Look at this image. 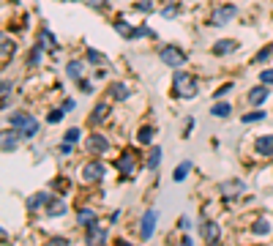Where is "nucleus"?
Instances as JSON below:
<instances>
[{"label": "nucleus", "mask_w": 273, "mask_h": 246, "mask_svg": "<svg viewBox=\"0 0 273 246\" xmlns=\"http://www.w3.org/2000/svg\"><path fill=\"white\" fill-rule=\"evenodd\" d=\"M189 170H191V164H189V162H181V164L175 167V172H172V180H175V184H183L186 175H189Z\"/></svg>", "instance_id": "obj_19"}, {"label": "nucleus", "mask_w": 273, "mask_h": 246, "mask_svg": "<svg viewBox=\"0 0 273 246\" xmlns=\"http://www.w3.org/2000/svg\"><path fill=\"white\" fill-rule=\"evenodd\" d=\"M222 192H224V194H238V192H243V184H241V180H232V184H224L222 186Z\"/></svg>", "instance_id": "obj_26"}, {"label": "nucleus", "mask_w": 273, "mask_h": 246, "mask_svg": "<svg viewBox=\"0 0 273 246\" xmlns=\"http://www.w3.org/2000/svg\"><path fill=\"white\" fill-rule=\"evenodd\" d=\"M153 230H156V210L150 208L148 214L142 216V224H139V236H142V241H148V238L153 236Z\"/></svg>", "instance_id": "obj_7"}, {"label": "nucleus", "mask_w": 273, "mask_h": 246, "mask_svg": "<svg viewBox=\"0 0 273 246\" xmlns=\"http://www.w3.org/2000/svg\"><path fill=\"white\" fill-rule=\"evenodd\" d=\"M52 244H60V246H66V244H68V238H63V236H57V238H52Z\"/></svg>", "instance_id": "obj_42"}, {"label": "nucleus", "mask_w": 273, "mask_h": 246, "mask_svg": "<svg viewBox=\"0 0 273 246\" xmlns=\"http://www.w3.org/2000/svg\"><path fill=\"white\" fill-rule=\"evenodd\" d=\"M74 107H77V104H74V98H66V104H63V110H66V112H68V110H74Z\"/></svg>", "instance_id": "obj_41"}, {"label": "nucleus", "mask_w": 273, "mask_h": 246, "mask_svg": "<svg viewBox=\"0 0 273 246\" xmlns=\"http://www.w3.org/2000/svg\"><path fill=\"white\" fill-rule=\"evenodd\" d=\"M88 148H90V154H107L109 150V142H107V137L104 134H93V137L88 140Z\"/></svg>", "instance_id": "obj_10"}, {"label": "nucleus", "mask_w": 273, "mask_h": 246, "mask_svg": "<svg viewBox=\"0 0 273 246\" xmlns=\"http://www.w3.org/2000/svg\"><path fill=\"white\" fill-rule=\"evenodd\" d=\"M63 115H66V110H52V112L46 115V120H49V123H60Z\"/></svg>", "instance_id": "obj_31"}, {"label": "nucleus", "mask_w": 273, "mask_h": 246, "mask_svg": "<svg viewBox=\"0 0 273 246\" xmlns=\"http://www.w3.org/2000/svg\"><path fill=\"white\" fill-rule=\"evenodd\" d=\"M161 60H164V66H170V68H181L186 63V52L181 50V46H164V50H161Z\"/></svg>", "instance_id": "obj_2"}, {"label": "nucleus", "mask_w": 273, "mask_h": 246, "mask_svg": "<svg viewBox=\"0 0 273 246\" xmlns=\"http://www.w3.org/2000/svg\"><path fill=\"white\" fill-rule=\"evenodd\" d=\"M115 30H118L123 38H139V30H137V28H131L129 22H123V20L115 22Z\"/></svg>", "instance_id": "obj_15"}, {"label": "nucleus", "mask_w": 273, "mask_h": 246, "mask_svg": "<svg viewBox=\"0 0 273 246\" xmlns=\"http://www.w3.org/2000/svg\"><path fill=\"white\" fill-rule=\"evenodd\" d=\"M271 52H273V46H265V50H263V52H260V55H257V58H254V60H257V63H263V60H268V58H271Z\"/></svg>", "instance_id": "obj_36"}, {"label": "nucleus", "mask_w": 273, "mask_h": 246, "mask_svg": "<svg viewBox=\"0 0 273 246\" xmlns=\"http://www.w3.org/2000/svg\"><path fill=\"white\" fill-rule=\"evenodd\" d=\"M66 210H68V208H66V202L57 200V197H52V200L46 202V214H49V216H63Z\"/></svg>", "instance_id": "obj_16"}, {"label": "nucleus", "mask_w": 273, "mask_h": 246, "mask_svg": "<svg viewBox=\"0 0 273 246\" xmlns=\"http://www.w3.org/2000/svg\"><path fill=\"white\" fill-rule=\"evenodd\" d=\"M254 150H257V156H273V134H263V137L254 140Z\"/></svg>", "instance_id": "obj_8"}, {"label": "nucleus", "mask_w": 273, "mask_h": 246, "mask_svg": "<svg viewBox=\"0 0 273 246\" xmlns=\"http://www.w3.org/2000/svg\"><path fill=\"white\" fill-rule=\"evenodd\" d=\"M8 52H11V55H14V41L3 38V58H8Z\"/></svg>", "instance_id": "obj_35"}, {"label": "nucleus", "mask_w": 273, "mask_h": 246, "mask_svg": "<svg viewBox=\"0 0 273 246\" xmlns=\"http://www.w3.org/2000/svg\"><path fill=\"white\" fill-rule=\"evenodd\" d=\"M88 60L96 63V66H107V58H104L101 52H96V50H88Z\"/></svg>", "instance_id": "obj_28"}, {"label": "nucleus", "mask_w": 273, "mask_h": 246, "mask_svg": "<svg viewBox=\"0 0 273 246\" xmlns=\"http://www.w3.org/2000/svg\"><path fill=\"white\" fill-rule=\"evenodd\" d=\"M200 232H202V238H205L208 244H219V238H222V230H219L216 222H205Z\"/></svg>", "instance_id": "obj_11"}, {"label": "nucleus", "mask_w": 273, "mask_h": 246, "mask_svg": "<svg viewBox=\"0 0 273 246\" xmlns=\"http://www.w3.org/2000/svg\"><path fill=\"white\" fill-rule=\"evenodd\" d=\"M213 115H216V118H227V115L232 112V107L227 102H222V104H213V110H211Z\"/></svg>", "instance_id": "obj_25"}, {"label": "nucleus", "mask_w": 273, "mask_h": 246, "mask_svg": "<svg viewBox=\"0 0 273 246\" xmlns=\"http://www.w3.org/2000/svg\"><path fill=\"white\" fill-rule=\"evenodd\" d=\"M8 93H11V82L3 80V98H8Z\"/></svg>", "instance_id": "obj_40"}, {"label": "nucleus", "mask_w": 273, "mask_h": 246, "mask_svg": "<svg viewBox=\"0 0 273 246\" xmlns=\"http://www.w3.org/2000/svg\"><path fill=\"white\" fill-rule=\"evenodd\" d=\"M109 90H112V98H118V102H123V98H129V96H131V93H129V88H126V85H120V82H118V85H112Z\"/></svg>", "instance_id": "obj_24"}, {"label": "nucleus", "mask_w": 273, "mask_h": 246, "mask_svg": "<svg viewBox=\"0 0 273 246\" xmlns=\"http://www.w3.org/2000/svg\"><path fill=\"white\" fill-rule=\"evenodd\" d=\"M235 14H238L235 6H222V8H216V11L211 14V28H222V25H227L230 20H235Z\"/></svg>", "instance_id": "obj_4"}, {"label": "nucleus", "mask_w": 273, "mask_h": 246, "mask_svg": "<svg viewBox=\"0 0 273 246\" xmlns=\"http://www.w3.org/2000/svg\"><path fill=\"white\" fill-rule=\"evenodd\" d=\"M265 118V112L263 110H257V112H249V115H243V123H252V120H263Z\"/></svg>", "instance_id": "obj_32"}, {"label": "nucleus", "mask_w": 273, "mask_h": 246, "mask_svg": "<svg viewBox=\"0 0 273 246\" xmlns=\"http://www.w3.org/2000/svg\"><path fill=\"white\" fill-rule=\"evenodd\" d=\"M104 3H107V0H90L93 8H104Z\"/></svg>", "instance_id": "obj_43"}, {"label": "nucleus", "mask_w": 273, "mask_h": 246, "mask_svg": "<svg viewBox=\"0 0 273 246\" xmlns=\"http://www.w3.org/2000/svg\"><path fill=\"white\" fill-rule=\"evenodd\" d=\"M260 80H263L265 85H273V68H263V72H260Z\"/></svg>", "instance_id": "obj_33"}, {"label": "nucleus", "mask_w": 273, "mask_h": 246, "mask_svg": "<svg viewBox=\"0 0 273 246\" xmlns=\"http://www.w3.org/2000/svg\"><path fill=\"white\" fill-rule=\"evenodd\" d=\"M252 232H254V236H268V232H271V222L268 219H257L252 224Z\"/></svg>", "instance_id": "obj_22"}, {"label": "nucleus", "mask_w": 273, "mask_h": 246, "mask_svg": "<svg viewBox=\"0 0 273 246\" xmlns=\"http://www.w3.org/2000/svg\"><path fill=\"white\" fill-rule=\"evenodd\" d=\"M134 8H137V11H145V14H148V11H153V3H150V0H137Z\"/></svg>", "instance_id": "obj_34"}, {"label": "nucleus", "mask_w": 273, "mask_h": 246, "mask_svg": "<svg viewBox=\"0 0 273 246\" xmlns=\"http://www.w3.org/2000/svg\"><path fill=\"white\" fill-rule=\"evenodd\" d=\"M41 52H44V46H33L30 50V58H27V60H30V66H38V63H41Z\"/></svg>", "instance_id": "obj_29"}, {"label": "nucleus", "mask_w": 273, "mask_h": 246, "mask_svg": "<svg viewBox=\"0 0 273 246\" xmlns=\"http://www.w3.org/2000/svg\"><path fill=\"white\" fill-rule=\"evenodd\" d=\"M153 126H142V128H139V132H137V142L139 145H150V142H153Z\"/></svg>", "instance_id": "obj_18"}, {"label": "nucleus", "mask_w": 273, "mask_h": 246, "mask_svg": "<svg viewBox=\"0 0 273 246\" xmlns=\"http://www.w3.org/2000/svg\"><path fill=\"white\" fill-rule=\"evenodd\" d=\"M104 172H107V167H104V164L96 159V162L85 164V170H82V178H85V180H90V184H93V180H101V178H104Z\"/></svg>", "instance_id": "obj_5"}, {"label": "nucleus", "mask_w": 273, "mask_h": 246, "mask_svg": "<svg viewBox=\"0 0 273 246\" xmlns=\"http://www.w3.org/2000/svg\"><path fill=\"white\" fill-rule=\"evenodd\" d=\"M22 134L16 132V128H8V132L3 134V154H11V150H16V142H19Z\"/></svg>", "instance_id": "obj_12"}, {"label": "nucleus", "mask_w": 273, "mask_h": 246, "mask_svg": "<svg viewBox=\"0 0 273 246\" xmlns=\"http://www.w3.org/2000/svg\"><path fill=\"white\" fill-rule=\"evenodd\" d=\"M79 82V90H82V93H90V82L88 80H77Z\"/></svg>", "instance_id": "obj_37"}, {"label": "nucleus", "mask_w": 273, "mask_h": 246, "mask_svg": "<svg viewBox=\"0 0 273 246\" xmlns=\"http://www.w3.org/2000/svg\"><path fill=\"white\" fill-rule=\"evenodd\" d=\"M268 96H271V90H268V85H257V88H252L249 90V104H254V107H260L263 102H268Z\"/></svg>", "instance_id": "obj_9"}, {"label": "nucleus", "mask_w": 273, "mask_h": 246, "mask_svg": "<svg viewBox=\"0 0 273 246\" xmlns=\"http://www.w3.org/2000/svg\"><path fill=\"white\" fill-rule=\"evenodd\" d=\"M77 222L82 227H90V224H96V222H98V216H96V210H90V208H79L77 210Z\"/></svg>", "instance_id": "obj_14"}, {"label": "nucleus", "mask_w": 273, "mask_h": 246, "mask_svg": "<svg viewBox=\"0 0 273 246\" xmlns=\"http://www.w3.org/2000/svg\"><path fill=\"white\" fill-rule=\"evenodd\" d=\"M104 118H107V104H98V107L93 110L90 120H93V123H98V120H104Z\"/></svg>", "instance_id": "obj_30"}, {"label": "nucleus", "mask_w": 273, "mask_h": 246, "mask_svg": "<svg viewBox=\"0 0 273 246\" xmlns=\"http://www.w3.org/2000/svg\"><path fill=\"white\" fill-rule=\"evenodd\" d=\"M175 93L183 98H194L197 96V82H191L183 72H178L175 74Z\"/></svg>", "instance_id": "obj_3"}, {"label": "nucleus", "mask_w": 273, "mask_h": 246, "mask_svg": "<svg viewBox=\"0 0 273 246\" xmlns=\"http://www.w3.org/2000/svg\"><path fill=\"white\" fill-rule=\"evenodd\" d=\"M134 167H137V156L131 154V150H126V154L118 159V172L123 175V178H129V175L134 172Z\"/></svg>", "instance_id": "obj_6"}, {"label": "nucleus", "mask_w": 273, "mask_h": 246, "mask_svg": "<svg viewBox=\"0 0 273 246\" xmlns=\"http://www.w3.org/2000/svg\"><path fill=\"white\" fill-rule=\"evenodd\" d=\"M66 74H68L71 80H82V60H68Z\"/></svg>", "instance_id": "obj_21"}, {"label": "nucleus", "mask_w": 273, "mask_h": 246, "mask_svg": "<svg viewBox=\"0 0 273 246\" xmlns=\"http://www.w3.org/2000/svg\"><path fill=\"white\" fill-rule=\"evenodd\" d=\"M235 50H238V41L222 38V41H216V46H213V55H230V52H235Z\"/></svg>", "instance_id": "obj_13"}, {"label": "nucleus", "mask_w": 273, "mask_h": 246, "mask_svg": "<svg viewBox=\"0 0 273 246\" xmlns=\"http://www.w3.org/2000/svg\"><path fill=\"white\" fill-rule=\"evenodd\" d=\"M230 90H232V85H222V88H219V90H216V96L222 98V96H227Z\"/></svg>", "instance_id": "obj_38"}, {"label": "nucleus", "mask_w": 273, "mask_h": 246, "mask_svg": "<svg viewBox=\"0 0 273 246\" xmlns=\"http://www.w3.org/2000/svg\"><path fill=\"white\" fill-rule=\"evenodd\" d=\"M38 46H44V50H57V38L49 33V28H41V38H38Z\"/></svg>", "instance_id": "obj_17"}, {"label": "nucleus", "mask_w": 273, "mask_h": 246, "mask_svg": "<svg viewBox=\"0 0 273 246\" xmlns=\"http://www.w3.org/2000/svg\"><path fill=\"white\" fill-rule=\"evenodd\" d=\"M79 137H82V132L74 126V128H68V132L63 134V142H71V145H74V142H79Z\"/></svg>", "instance_id": "obj_27"}, {"label": "nucleus", "mask_w": 273, "mask_h": 246, "mask_svg": "<svg viewBox=\"0 0 273 246\" xmlns=\"http://www.w3.org/2000/svg\"><path fill=\"white\" fill-rule=\"evenodd\" d=\"M161 156H164V150L161 148H153L150 150V156H148V170H156L161 164Z\"/></svg>", "instance_id": "obj_23"}, {"label": "nucleus", "mask_w": 273, "mask_h": 246, "mask_svg": "<svg viewBox=\"0 0 273 246\" xmlns=\"http://www.w3.org/2000/svg\"><path fill=\"white\" fill-rule=\"evenodd\" d=\"M8 126L16 128V132H19L22 137H27V140H33L38 134V120L33 118L30 112H14L8 118Z\"/></svg>", "instance_id": "obj_1"}, {"label": "nucleus", "mask_w": 273, "mask_h": 246, "mask_svg": "<svg viewBox=\"0 0 273 246\" xmlns=\"http://www.w3.org/2000/svg\"><path fill=\"white\" fill-rule=\"evenodd\" d=\"M49 200H52V194H49V192H36V194L30 197V208L36 210V208H41V205H46Z\"/></svg>", "instance_id": "obj_20"}, {"label": "nucleus", "mask_w": 273, "mask_h": 246, "mask_svg": "<svg viewBox=\"0 0 273 246\" xmlns=\"http://www.w3.org/2000/svg\"><path fill=\"white\" fill-rule=\"evenodd\" d=\"M161 14H164V16H175L178 14V6H170V8H164Z\"/></svg>", "instance_id": "obj_39"}]
</instances>
